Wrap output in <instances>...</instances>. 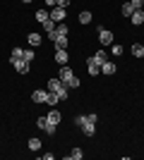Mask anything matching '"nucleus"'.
I'll list each match as a JSON object with an SVG mask.
<instances>
[{
	"mask_svg": "<svg viewBox=\"0 0 144 160\" xmlns=\"http://www.w3.org/2000/svg\"><path fill=\"white\" fill-rule=\"evenodd\" d=\"M58 79H60V81H62V84H65L67 88H79V84H82V81H79V77H77V74L72 72V69H70L67 65H60Z\"/></svg>",
	"mask_w": 144,
	"mask_h": 160,
	"instance_id": "nucleus-1",
	"label": "nucleus"
},
{
	"mask_svg": "<svg viewBox=\"0 0 144 160\" xmlns=\"http://www.w3.org/2000/svg\"><path fill=\"white\" fill-rule=\"evenodd\" d=\"M75 124L82 129L84 136H94V134H96V122H91L87 115H77V117H75Z\"/></svg>",
	"mask_w": 144,
	"mask_h": 160,
	"instance_id": "nucleus-2",
	"label": "nucleus"
},
{
	"mask_svg": "<svg viewBox=\"0 0 144 160\" xmlns=\"http://www.w3.org/2000/svg\"><path fill=\"white\" fill-rule=\"evenodd\" d=\"M48 91H51V93H58V98H60V100H65V98H67V93H70V88L65 86L58 77H53V79L48 81Z\"/></svg>",
	"mask_w": 144,
	"mask_h": 160,
	"instance_id": "nucleus-3",
	"label": "nucleus"
},
{
	"mask_svg": "<svg viewBox=\"0 0 144 160\" xmlns=\"http://www.w3.org/2000/svg\"><path fill=\"white\" fill-rule=\"evenodd\" d=\"M48 38L53 41L55 50H67V36H62V33L53 31V33H48Z\"/></svg>",
	"mask_w": 144,
	"mask_h": 160,
	"instance_id": "nucleus-4",
	"label": "nucleus"
},
{
	"mask_svg": "<svg viewBox=\"0 0 144 160\" xmlns=\"http://www.w3.org/2000/svg\"><path fill=\"white\" fill-rule=\"evenodd\" d=\"M96 31H99V43H101L103 48H106V46H113V41H115V38H113V33H110L108 29L99 27V29H96Z\"/></svg>",
	"mask_w": 144,
	"mask_h": 160,
	"instance_id": "nucleus-5",
	"label": "nucleus"
},
{
	"mask_svg": "<svg viewBox=\"0 0 144 160\" xmlns=\"http://www.w3.org/2000/svg\"><path fill=\"white\" fill-rule=\"evenodd\" d=\"M48 17H51V19L55 22V24H58V22H62L65 19V7H51V12H48Z\"/></svg>",
	"mask_w": 144,
	"mask_h": 160,
	"instance_id": "nucleus-6",
	"label": "nucleus"
},
{
	"mask_svg": "<svg viewBox=\"0 0 144 160\" xmlns=\"http://www.w3.org/2000/svg\"><path fill=\"white\" fill-rule=\"evenodd\" d=\"M12 67H14L19 74H27V72H29V62L24 60V58H19V60H12Z\"/></svg>",
	"mask_w": 144,
	"mask_h": 160,
	"instance_id": "nucleus-7",
	"label": "nucleus"
},
{
	"mask_svg": "<svg viewBox=\"0 0 144 160\" xmlns=\"http://www.w3.org/2000/svg\"><path fill=\"white\" fill-rule=\"evenodd\" d=\"M31 98H34V103H46L48 91H43V88H36L34 93H31Z\"/></svg>",
	"mask_w": 144,
	"mask_h": 160,
	"instance_id": "nucleus-8",
	"label": "nucleus"
},
{
	"mask_svg": "<svg viewBox=\"0 0 144 160\" xmlns=\"http://www.w3.org/2000/svg\"><path fill=\"white\" fill-rule=\"evenodd\" d=\"M46 117H48V122H51V124H55V127H58V124H60V120H62V115L58 112L55 108H53V110H51V112L46 115Z\"/></svg>",
	"mask_w": 144,
	"mask_h": 160,
	"instance_id": "nucleus-9",
	"label": "nucleus"
},
{
	"mask_svg": "<svg viewBox=\"0 0 144 160\" xmlns=\"http://www.w3.org/2000/svg\"><path fill=\"white\" fill-rule=\"evenodd\" d=\"M87 69H89V74H91V77L101 74V67H99V65L94 62V58H89V60H87Z\"/></svg>",
	"mask_w": 144,
	"mask_h": 160,
	"instance_id": "nucleus-10",
	"label": "nucleus"
},
{
	"mask_svg": "<svg viewBox=\"0 0 144 160\" xmlns=\"http://www.w3.org/2000/svg\"><path fill=\"white\" fill-rule=\"evenodd\" d=\"M67 50H55V62H58V65H67Z\"/></svg>",
	"mask_w": 144,
	"mask_h": 160,
	"instance_id": "nucleus-11",
	"label": "nucleus"
},
{
	"mask_svg": "<svg viewBox=\"0 0 144 160\" xmlns=\"http://www.w3.org/2000/svg\"><path fill=\"white\" fill-rule=\"evenodd\" d=\"M27 41H29V46H31V48H36V46H39V43H41V33L31 31V33H29V36H27Z\"/></svg>",
	"mask_w": 144,
	"mask_h": 160,
	"instance_id": "nucleus-12",
	"label": "nucleus"
},
{
	"mask_svg": "<svg viewBox=\"0 0 144 160\" xmlns=\"http://www.w3.org/2000/svg\"><path fill=\"white\" fill-rule=\"evenodd\" d=\"M94 62H96L99 67H101L103 62H108V55H106V50H103V48H101V50H99V53L94 55Z\"/></svg>",
	"mask_w": 144,
	"mask_h": 160,
	"instance_id": "nucleus-13",
	"label": "nucleus"
},
{
	"mask_svg": "<svg viewBox=\"0 0 144 160\" xmlns=\"http://www.w3.org/2000/svg\"><path fill=\"white\" fill-rule=\"evenodd\" d=\"M101 74H115V65H113V62H103L101 65Z\"/></svg>",
	"mask_w": 144,
	"mask_h": 160,
	"instance_id": "nucleus-14",
	"label": "nucleus"
},
{
	"mask_svg": "<svg viewBox=\"0 0 144 160\" xmlns=\"http://www.w3.org/2000/svg\"><path fill=\"white\" fill-rule=\"evenodd\" d=\"M130 22H132V24H142V22H144V12H142V10H135L132 17H130Z\"/></svg>",
	"mask_w": 144,
	"mask_h": 160,
	"instance_id": "nucleus-15",
	"label": "nucleus"
},
{
	"mask_svg": "<svg viewBox=\"0 0 144 160\" xmlns=\"http://www.w3.org/2000/svg\"><path fill=\"white\" fill-rule=\"evenodd\" d=\"M130 53L135 55V58H142V53H144V46H142V43H132Z\"/></svg>",
	"mask_w": 144,
	"mask_h": 160,
	"instance_id": "nucleus-16",
	"label": "nucleus"
},
{
	"mask_svg": "<svg viewBox=\"0 0 144 160\" xmlns=\"http://www.w3.org/2000/svg\"><path fill=\"white\" fill-rule=\"evenodd\" d=\"M132 12H135L132 2H125V5H123V17H127V19H130V17H132Z\"/></svg>",
	"mask_w": 144,
	"mask_h": 160,
	"instance_id": "nucleus-17",
	"label": "nucleus"
},
{
	"mask_svg": "<svg viewBox=\"0 0 144 160\" xmlns=\"http://www.w3.org/2000/svg\"><path fill=\"white\" fill-rule=\"evenodd\" d=\"M46 19H51V17H48V10H36V22H46Z\"/></svg>",
	"mask_w": 144,
	"mask_h": 160,
	"instance_id": "nucleus-18",
	"label": "nucleus"
},
{
	"mask_svg": "<svg viewBox=\"0 0 144 160\" xmlns=\"http://www.w3.org/2000/svg\"><path fill=\"white\" fill-rule=\"evenodd\" d=\"M58 100H60V98H58V93H51V91H48V98H46V103H48V105H51V108H55V105H58Z\"/></svg>",
	"mask_w": 144,
	"mask_h": 160,
	"instance_id": "nucleus-19",
	"label": "nucleus"
},
{
	"mask_svg": "<svg viewBox=\"0 0 144 160\" xmlns=\"http://www.w3.org/2000/svg\"><path fill=\"white\" fill-rule=\"evenodd\" d=\"M82 148H72V153L67 155V160H82Z\"/></svg>",
	"mask_w": 144,
	"mask_h": 160,
	"instance_id": "nucleus-20",
	"label": "nucleus"
},
{
	"mask_svg": "<svg viewBox=\"0 0 144 160\" xmlns=\"http://www.w3.org/2000/svg\"><path fill=\"white\" fill-rule=\"evenodd\" d=\"M41 27L46 29V33H53V31H55V22H53V19H46Z\"/></svg>",
	"mask_w": 144,
	"mask_h": 160,
	"instance_id": "nucleus-21",
	"label": "nucleus"
},
{
	"mask_svg": "<svg viewBox=\"0 0 144 160\" xmlns=\"http://www.w3.org/2000/svg\"><path fill=\"white\" fill-rule=\"evenodd\" d=\"M19 58H24V50H22L19 46H14V50H12V58H10V62H12V60H19Z\"/></svg>",
	"mask_w": 144,
	"mask_h": 160,
	"instance_id": "nucleus-22",
	"label": "nucleus"
},
{
	"mask_svg": "<svg viewBox=\"0 0 144 160\" xmlns=\"http://www.w3.org/2000/svg\"><path fill=\"white\" fill-rule=\"evenodd\" d=\"M39 148H41V139H29V151H39Z\"/></svg>",
	"mask_w": 144,
	"mask_h": 160,
	"instance_id": "nucleus-23",
	"label": "nucleus"
},
{
	"mask_svg": "<svg viewBox=\"0 0 144 160\" xmlns=\"http://www.w3.org/2000/svg\"><path fill=\"white\" fill-rule=\"evenodd\" d=\"M55 31H58V33H62V36H67V33H70V29H67V24L58 22V24H55Z\"/></svg>",
	"mask_w": 144,
	"mask_h": 160,
	"instance_id": "nucleus-24",
	"label": "nucleus"
},
{
	"mask_svg": "<svg viewBox=\"0 0 144 160\" xmlns=\"http://www.w3.org/2000/svg\"><path fill=\"white\" fill-rule=\"evenodd\" d=\"M79 22L82 24H91V12H79Z\"/></svg>",
	"mask_w": 144,
	"mask_h": 160,
	"instance_id": "nucleus-25",
	"label": "nucleus"
},
{
	"mask_svg": "<svg viewBox=\"0 0 144 160\" xmlns=\"http://www.w3.org/2000/svg\"><path fill=\"white\" fill-rule=\"evenodd\" d=\"M43 132H46L48 136H53V134H55V124H51V122H46V127H43Z\"/></svg>",
	"mask_w": 144,
	"mask_h": 160,
	"instance_id": "nucleus-26",
	"label": "nucleus"
},
{
	"mask_svg": "<svg viewBox=\"0 0 144 160\" xmlns=\"http://www.w3.org/2000/svg\"><path fill=\"white\" fill-rule=\"evenodd\" d=\"M110 50H113V55H123V46H120V43H113Z\"/></svg>",
	"mask_w": 144,
	"mask_h": 160,
	"instance_id": "nucleus-27",
	"label": "nucleus"
},
{
	"mask_svg": "<svg viewBox=\"0 0 144 160\" xmlns=\"http://www.w3.org/2000/svg\"><path fill=\"white\" fill-rule=\"evenodd\" d=\"M46 122H48V117L43 115V117H39V120H36V127H39V129L43 132V127H46Z\"/></svg>",
	"mask_w": 144,
	"mask_h": 160,
	"instance_id": "nucleus-28",
	"label": "nucleus"
},
{
	"mask_svg": "<svg viewBox=\"0 0 144 160\" xmlns=\"http://www.w3.org/2000/svg\"><path fill=\"white\" fill-rule=\"evenodd\" d=\"M24 60H27V62L34 60V50H31V48H29V50H24Z\"/></svg>",
	"mask_w": 144,
	"mask_h": 160,
	"instance_id": "nucleus-29",
	"label": "nucleus"
},
{
	"mask_svg": "<svg viewBox=\"0 0 144 160\" xmlns=\"http://www.w3.org/2000/svg\"><path fill=\"white\" fill-rule=\"evenodd\" d=\"M130 2H132L135 10H142V5H144V0H130Z\"/></svg>",
	"mask_w": 144,
	"mask_h": 160,
	"instance_id": "nucleus-30",
	"label": "nucleus"
},
{
	"mask_svg": "<svg viewBox=\"0 0 144 160\" xmlns=\"http://www.w3.org/2000/svg\"><path fill=\"white\" fill-rule=\"evenodd\" d=\"M70 2H72V0H58V7H65V10H67Z\"/></svg>",
	"mask_w": 144,
	"mask_h": 160,
	"instance_id": "nucleus-31",
	"label": "nucleus"
},
{
	"mask_svg": "<svg viewBox=\"0 0 144 160\" xmlns=\"http://www.w3.org/2000/svg\"><path fill=\"white\" fill-rule=\"evenodd\" d=\"M43 2H46V7H55L58 5V0H43Z\"/></svg>",
	"mask_w": 144,
	"mask_h": 160,
	"instance_id": "nucleus-32",
	"label": "nucleus"
},
{
	"mask_svg": "<svg viewBox=\"0 0 144 160\" xmlns=\"http://www.w3.org/2000/svg\"><path fill=\"white\" fill-rule=\"evenodd\" d=\"M22 2H31V0H22Z\"/></svg>",
	"mask_w": 144,
	"mask_h": 160,
	"instance_id": "nucleus-33",
	"label": "nucleus"
},
{
	"mask_svg": "<svg viewBox=\"0 0 144 160\" xmlns=\"http://www.w3.org/2000/svg\"><path fill=\"white\" fill-rule=\"evenodd\" d=\"M142 60H144V53H142Z\"/></svg>",
	"mask_w": 144,
	"mask_h": 160,
	"instance_id": "nucleus-34",
	"label": "nucleus"
}]
</instances>
